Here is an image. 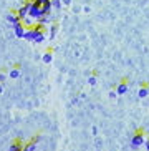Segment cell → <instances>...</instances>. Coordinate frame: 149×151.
Instances as JSON below:
<instances>
[{"mask_svg":"<svg viewBox=\"0 0 149 151\" xmlns=\"http://www.w3.org/2000/svg\"><path fill=\"white\" fill-rule=\"evenodd\" d=\"M126 91H128V85L124 83V81H121V83L116 86V93H118V95H124Z\"/></svg>","mask_w":149,"mask_h":151,"instance_id":"cell-9","label":"cell"},{"mask_svg":"<svg viewBox=\"0 0 149 151\" xmlns=\"http://www.w3.org/2000/svg\"><path fill=\"white\" fill-rule=\"evenodd\" d=\"M5 80V75H2V73H0V81H4Z\"/></svg>","mask_w":149,"mask_h":151,"instance_id":"cell-18","label":"cell"},{"mask_svg":"<svg viewBox=\"0 0 149 151\" xmlns=\"http://www.w3.org/2000/svg\"><path fill=\"white\" fill-rule=\"evenodd\" d=\"M42 60H43V63H52V60H53V53H52V52H45L43 57H42Z\"/></svg>","mask_w":149,"mask_h":151,"instance_id":"cell-11","label":"cell"},{"mask_svg":"<svg viewBox=\"0 0 149 151\" xmlns=\"http://www.w3.org/2000/svg\"><path fill=\"white\" fill-rule=\"evenodd\" d=\"M62 0H53V9H60L62 7Z\"/></svg>","mask_w":149,"mask_h":151,"instance_id":"cell-15","label":"cell"},{"mask_svg":"<svg viewBox=\"0 0 149 151\" xmlns=\"http://www.w3.org/2000/svg\"><path fill=\"white\" fill-rule=\"evenodd\" d=\"M148 95H149V88H148V86H141L139 91H138V96H139V98H146Z\"/></svg>","mask_w":149,"mask_h":151,"instance_id":"cell-10","label":"cell"},{"mask_svg":"<svg viewBox=\"0 0 149 151\" xmlns=\"http://www.w3.org/2000/svg\"><path fill=\"white\" fill-rule=\"evenodd\" d=\"M23 146H25V145H23L20 139H17V141H13L12 145H10L9 151H23Z\"/></svg>","mask_w":149,"mask_h":151,"instance_id":"cell-8","label":"cell"},{"mask_svg":"<svg viewBox=\"0 0 149 151\" xmlns=\"http://www.w3.org/2000/svg\"><path fill=\"white\" fill-rule=\"evenodd\" d=\"M88 83L91 85V86H93V85H96V76H95V75H90V76H88Z\"/></svg>","mask_w":149,"mask_h":151,"instance_id":"cell-14","label":"cell"},{"mask_svg":"<svg viewBox=\"0 0 149 151\" xmlns=\"http://www.w3.org/2000/svg\"><path fill=\"white\" fill-rule=\"evenodd\" d=\"M144 143L146 141H144V133H143V131H136V133L131 136V148H133V150L141 148Z\"/></svg>","mask_w":149,"mask_h":151,"instance_id":"cell-2","label":"cell"},{"mask_svg":"<svg viewBox=\"0 0 149 151\" xmlns=\"http://www.w3.org/2000/svg\"><path fill=\"white\" fill-rule=\"evenodd\" d=\"M144 145H146V148H148V151H149V139H146V143H144Z\"/></svg>","mask_w":149,"mask_h":151,"instance_id":"cell-17","label":"cell"},{"mask_svg":"<svg viewBox=\"0 0 149 151\" xmlns=\"http://www.w3.org/2000/svg\"><path fill=\"white\" fill-rule=\"evenodd\" d=\"M18 76H20V70L13 68V70L10 71V78H18Z\"/></svg>","mask_w":149,"mask_h":151,"instance_id":"cell-13","label":"cell"},{"mask_svg":"<svg viewBox=\"0 0 149 151\" xmlns=\"http://www.w3.org/2000/svg\"><path fill=\"white\" fill-rule=\"evenodd\" d=\"M35 33H37V25L35 27H27V33H25V40L27 42H35Z\"/></svg>","mask_w":149,"mask_h":151,"instance_id":"cell-5","label":"cell"},{"mask_svg":"<svg viewBox=\"0 0 149 151\" xmlns=\"http://www.w3.org/2000/svg\"><path fill=\"white\" fill-rule=\"evenodd\" d=\"M28 12H30V5H28V2H27L25 5H22V7L17 10V15H18V18L23 22V20L28 18Z\"/></svg>","mask_w":149,"mask_h":151,"instance_id":"cell-4","label":"cell"},{"mask_svg":"<svg viewBox=\"0 0 149 151\" xmlns=\"http://www.w3.org/2000/svg\"><path fill=\"white\" fill-rule=\"evenodd\" d=\"M2 90H4V88H2V86H0V93H2Z\"/></svg>","mask_w":149,"mask_h":151,"instance_id":"cell-19","label":"cell"},{"mask_svg":"<svg viewBox=\"0 0 149 151\" xmlns=\"http://www.w3.org/2000/svg\"><path fill=\"white\" fill-rule=\"evenodd\" d=\"M57 32H58V27H57V25H52V27H50V30H48L50 38H55V35H57Z\"/></svg>","mask_w":149,"mask_h":151,"instance_id":"cell-12","label":"cell"},{"mask_svg":"<svg viewBox=\"0 0 149 151\" xmlns=\"http://www.w3.org/2000/svg\"><path fill=\"white\" fill-rule=\"evenodd\" d=\"M40 141V136H37V138H33L30 143H27L25 146H23V151H35V148H37V143Z\"/></svg>","mask_w":149,"mask_h":151,"instance_id":"cell-7","label":"cell"},{"mask_svg":"<svg viewBox=\"0 0 149 151\" xmlns=\"http://www.w3.org/2000/svg\"><path fill=\"white\" fill-rule=\"evenodd\" d=\"M13 33H15L17 38H25V33H27L25 23L20 22V23H17V25H13Z\"/></svg>","mask_w":149,"mask_h":151,"instance_id":"cell-3","label":"cell"},{"mask_svg":"<svg viewBox=\"0 0 149 151\" xmlns=\"http://www.w3.org/2000/svg\"><path fill=\"white\" fill-rule=\"evenodd\" d=\"M7 22L10 23V25H17V23H20L22 20L18 18V15H17V12H10V14H7Z\"/></svg>","mask_w":149,"mask_h":151,"instance_id":"cell-6","label":"cell"},{"mask_svg":"<svg viewBox=\"0 0 149 151\" xmlns=\"http://www.w3.org/2000/svg\"><path fill=\"white\" fill-rule=\"evenodd\" d=\"M62 4H63V5H70L71 0H62Z\"/></svg>","mask_w":149,"mask_h":151,"instance_id":"cell-16","label":"cell"},{"mask_svg":"<svg viewBox=\"0 0 149 151\" xmlns=\"http://www.w3.org/2000/svg\"><path fill=\"white\" fill-rule=\"evenodd\" d=\"M28 5H30V12H28V18H32V20H37V22H40V18H43L45 14L43 10H42V7H38V5L33 2V0H28Z\"/></svg>","mask_w":149,"mask_h":151,"instance_id":"cell-1","label":"cell"}]
</instances>
